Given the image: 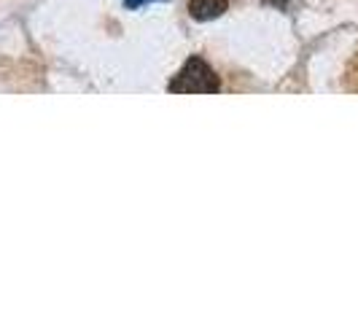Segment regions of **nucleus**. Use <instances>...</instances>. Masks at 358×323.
<instances>
[{
  "label": "nucleus",
  "instance_id": "2",
  "mask_svg": "<svg viewBox=\"0 0 358 323\" xmlns=\"http://www.w3.org/2000/svg\"><path fill=\"white\" fill-rule=\"evenodd\" d=\"M229 8V0H189V14L197 22H210Z\"/></svg>",
  "mask_w": 358,
  "mask_h": 323
},
{
  "label": "nucleus",
  "instance_id": "4",
  "mask_svg": "<svg viewBox=\"0 0 358 323\" xmlns=\"http://www.w3.org/2000/svg\"><path fill=\"white\" fill-rule=\"evenodd\" d=\"M264 3H269V6H278V8H283L288 0H264Z\"/></svg>",
  "mask_w": 358,
  "mask_h": 323
},
{
  "label": "nucleus",
  "instance_id": "1",
  "mask_svg": "<svg viewBox=\"0 0 358 323\" xmlns=\"http://www.w3.org/2000/svg\"><path fill=\"white\" fill-rule=\"evenodd\" d=\"M167 89L173 94H213V92L221 89V84H218L215 71L202 57H192V59L183 62V68L170 81Z\"/></svg>",
  "mask_w": 358,
  "mask_h": 323
},
{
  "label": "nucleus",
  "instance_id": "3",
  "mask_svg": "<svg viewBox=\"0 0 358 323\" xmlns=\"http://www.w3.org/2000/svg\"><path fill=\"white\" fill-rule=\"evenodd\" d=\"M145 3H157V0H124L127 8H141V6H145Z\"/></svg>",
  "mask_w": 358,
  "mask_h": 323
}]
</instances>
